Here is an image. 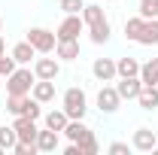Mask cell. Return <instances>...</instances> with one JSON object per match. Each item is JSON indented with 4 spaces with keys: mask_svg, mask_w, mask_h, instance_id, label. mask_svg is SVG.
Segmentation results:
<instances>
[{
    "mask_svg": "<svg viewBox=\"0 0 158 155\" xmlns=\"http://www.w3.org/2000/svg\"><path fill=\"white\" fill-rule=\"evenodd\" d=\"M82 21H85V27H88V37L91 43H106L110 40V19H106V12H103V6L98 3H85V9H82Z\"/></svg>",
    "mask_w": 158,
    "mask_h": 155,
    "instance_id": "obj_1",
    "label": "cell"
},
{
    "mask_svg": "<svg viewBox=\"0 0 158 155\" xmlns=\"http://www.w3.org/2000/svg\"><path fill=\"white\" fill-rule=\"evenodd\" d=\"M34 82H37V73H34L27 64H21V67H15V70L6 76V94H31Z\"/></svg>",
    "mask_w": 158,
    "mask_h": 155,
    "instance_id": "obj_2",
    "label": "cell"
},
{
    "mask_svg": "<svg viewBox=\"0 0 158 155\" xmlns=\"http://www.w3.org/2000/svg\"><path fill=\"white\" fill-rule=\"evenodd\" d=\"M61 110L67 113V119H85L88 113V97L82 88H67L61 97Z\"/></svg>",
    "mask_w": 158,
    "mask_h": 155,
    "instance_id": "obj_3",
    "label": "cell"
},
{
    "mask_svg": "<svg viewBox=\"0 0 158 155\" xmlns=\"http://www.w3.org/2000/svg\"><path fill=\"white\" fill-rule=\"evenodd\" d=\"M24 40L37 49V55H52V52H55V46H58V37H55L52 31H46V27H31Z\"/></svg>",
    "mask_w": 158,
    "mask_h": 155,
    "instance_id": "obj_4",
    "label": "cell"
},
{
    "mask_svg": "<svg viewBox=\"0 0 158 155\" xmlns=\"http://www.w3.org/2000/svg\"><path fill=\"white\" fill-rule=\"evenodd\" d=\"M12 128H15V137H19V143H37V119L31 116H15V122H12Z\"/></svg>",
    "mask_w": 158,
    "mask_h": 155,
    "instance_id": "obj_5",
    "label": "cell"
},
{
    "mask_svg": "<svg viewBox=\"0 0 158 155\" xmlns=\"http://www.w3.org/2000/svg\"><path fill=\"white\" fill-rule=\"evenodd\" d=\"M82 27H85V21H82V15H67V19L58 24V31H55V37L58 40H79V34H82Z\"/></svg>",
    "mask_w": 158,
    "mask_h": 155,
    "instance_id": "obj_6",
    "label": "cell"
},
{
    "mask_svg": "<svg viewBox=\"0 0 158 155\" xmlns=\"http://www.w3.org/2000/svg\"><path fill=\"white\" fill-rule=\"evenodd\" d=\"M118 103H122V97H118V91L113 88V85H103V88L98 91V110H100V113H106V116L116 113Z\"/></svg>",
    "mask_w": 158,
    "mask_h": 155,
    "instance_id": "obj_7",
    "label": "cell"
},
{
    "mask_svg": "<svg viewBox=\"0 0 158 155\" xmlns=\"http://www.w3.org/2000/svg\"><path fill=\"white\" fill-rule=\"evenodd\" d=\"M131 146H134L137 152H152V149L158 146V137H155L152 128H137V131H134V140H131Z\"/></svg>",
    "mask_w": 158,
    "mask_h": 155,
    "instance_id": "obj_8",
    "label": "cell"
},
{
    "mask_svg": "<svg viewBox=\"0 0 158 155\" xmlns=\"http://www.w3.org/2000/svg\"><path fill=\"white\" fill-rule=\"evenodd\" d=\"M140 88H143V82H140V76H118V85L116 91L122 100H137Z\"/></svg>",
    "mask_w": 158,
    "mask_h": 155,
    "instance_id": "obj_9",
    "label": "cell"
},
{
    "mask_svg": "<svg viewBox=\"0 0 158 155\" xmlns=\"http://www.w3.org/2000/svg\"><path fill=\"white\" fill-rule=\"evenodd\" d=\"M34 73H37V79H58L61 61H55V58H37L34 61Z\"/></svg>",
    "mask_w": 158,
    "mask_h": 155,
    "instance_id": "obj_10",
    "label": "cell"
},
{
    "mask_svg": "<svg viewBox=\"0 0 158 155\" xmlns=\"http://www.w3.org/2000/svg\"><path fill=\"white\" fill-rule=\"evenodd\" d=\"M91 73H94V79H100V82H113V79L118 76L113 58H98L94 64H91Z\"/></svg>",
    "mask_w": 158,
    "mask_h": 155,
    "instance_id": "obj_11",
    "label": "cell"
},
{
    "mask_svg": "<svg viewBox=\"0 0 158 155\" xmlns=\"http://www.w3.org/2000/svg\"><path fill=\"white\" fill-rule=\"evenodd\" d=\"M31 97H37L40 103H52L55 100V79H37L31 88Z\"/></svg>",
    "mask_w": 158,
    "mask_h": 155,
    "instance_id": "obj_12",
    "label": "cell"
},
{
    "mask_svg": "<svg viewBox=\"0 0 158 155\" xmlns=\"http://www.w3.org/2000/svg\"><path fill=\"white\" fill-rule=\"evenodd\" d=\"M61 134L67 137L70 143H79V140H85V137L91 134V128H88V125H85L82 119H70V122H67V128H64Z\"/></svg>",
    "mask_w": 158,
    "mask_h": 155,
    "instance_id": "obj_13",
    "label": "cell"
},
{
    "mask_svg": "<svg viewBox=\"0 0 158 155\" xmlns=\"http://www.w3.org/2000/svg\"><path fill=\"white\" fill-rule=\"evenodd\" d=\"M140 46H158V19H146L143 21V31L137 37Z\"/></svg>",
    "mask_w": 158,
    "mask_h": 155,
    "instance_id": "obj_14",
    "label": "cell"
},
{
    "mask_svg": "<svg viewBox=\"0 0 158 155\" xmlns=\"http://www.w3.org/2000/svg\"><path fill=\"white\" fill-rule=\"evenodd\" d=\"M137 103H140V110H155L158 107V85H143L140 88V94H137Z\"/></svg>",
    "mask_w": 158,
    "mask_h": 155,
    "instance_id": "obj_15",
    "label": "cell"
},
{
    "mask_svg": "<svg viewBox=\"0 0 158 155\" xmlns=\"http://www.w3.org/2000/svg\"><path fill=\"white\" fill-rule=\"evenodd\" d=\"M55 55H58L61 61H76L79 58V40H58Z\"/></svg>",
    "mask_w": 158,
    "mask_h": 155,
    "instance_id": "obj_16",
    "label": "cell"
},
{
    "mask_svg": "<svg viewBox=\"0 0 158 155\" xmlns=\"http://www.w3.org/2000/svg\"><path fill=\"white\" fill-rule=\"evenodd\" d=\"M12 58H15V64H31L34 61V55H37V49L27 43V40H21V43H15L12 46V52H9Z\"/></svg>",
    "mask_w": 158,
    "mask_h": 155,
    "instance_id": "obj_17",
    "label": "cell"
},
{
    "mask_svg": "<svg viewBox=\"0 0 158 155\" xmlns=\"http://www.w3.org/2000/svg\"><path fill=\"white\" fill-rule=\"evenodd\" d=\"M37 149L40 152H55L58 149V131H52V128L40 131L37 134Z\"/></svg>",
    "mask_w": 158,
    "mask_h": 155,
    "instance_id": "obj_18",
    "label": "cell"
},
{
    "mask_svg": "<svg viewBox=\"0 0 158 155\" xmlns=\"http://www.w3.org/2000/svg\"><path fill=\"white\" fill-rule=\"evenodd\" d=\"M140 82L143 85H158V58H149L140 64Z\"/></svg>",
    "mask_w": 158,
    "mask_h": 155,
    "instance_id": "obj_19",
    "label": "cell"
},
{
    "mask_svg": "<svg viewBox=\"0 0 158 155\" xmlns=\"http://www.w3.org/2000/svg\"><path fill=\"white\" fill-rule=\"evenodd\" d=\"M116 73H118V76H140V61L131 58V55L118 58L116 61Z\"/></svg>",
    "mask_w": 158,
    "mask_h": 155,
    "instance_id": "obj_20",
    "label": "cell"
},
{
    "mask_svg": "<svg viewBox=\"0 0 158 155\" xmlns=\"http://www.w3.org/2000/svg\"><path fill=\"white\" fill-rule=\"evenodd\" d=\"M43 122H46V128H52V131H58V134H61V131L67 128V122H70V119H67L64 110H52V113H46Z\"/></svg>",
    "mask_w": 158,
    "mask_h": 155,
    "instance_id": "obj_21",
    "label": "cell"
},
{
    "mask_svg": "<svg viewBox=\"0 0 158 155\" xmlns=\"http://www.w3.org/2000/svg\"><path fill=\"white\" fill-rule=\"evenodd\" d=\"M27 100H31V94H9V97H6V110H9L12 116H24Z\"/></svg>",
    "mask_w": 158,
    "mask_h": 155,
    "instance_id": "obj_22",
    "label": "cell"
},
{
    "mask_svg": "<svg viewBox=\"0 0 158 155\" xmlns=\"http://www.w3.org/2000/svg\"><path fill=\"white\" fill-rule=\"evenodd\" d=\"M15 143H19V137H15V128H12V125H9V128L3 125V128H0V149H3V152H9Z\"/></svg>",
    "mask_w": 158,
    "mask_h": 155,
    "instance_id": "obj_23",
    "label": "cell"
},
{
    "mask_svg": "<svg viewBox=\"0 0 158 155\" xmlns=\"http://www.w3.org/2000/svg\"><path fill=\"white\" fill-rule=\"evenodd\" d=\"M143 15H134V19H128L125 21V37L128 40H134V43H137V37H140V31H143Z\"/></svg>",
    "mask_w": 158,
    "mask_h": 155,
    "instance_id": "obj_24",
    "label": "cell"
},
{
    "mask_svg": "<svg viewBox=\"0 0 158 155\" xmlns=\"http://www.w3.org/2000/svg\"><path fill=\"white\" fill-rule=\"evenodd\" d=\"M137 12L143 19H158V0H140Z\"/></svg>",
    "mask_w": 158,
    "mask_h": 155,
    "instance_id": "obj_25",
    "label": "cell"
},
{
    "mask_svg": "<svg viewBox=\"0 0 158 155\" xmlns=\"http://www.w3.org/2000/svg\"><path fill=\"white\" fill-rule=\"evenodd\" d=\"M82 9H85L82 0H61V12L64 15H82Z\"/></svg>",
    "mask_w": 158,
    "mask_h": 155,
    "instance_id": "obj_26",
    "label": "cell"
},
{
    "mask_svg": "<svg viewBox=\"0 0 158 155\" xmlns=\"http://www.w3.org/2000/svg\"><path fill=\"white\" fill-rule=\"evenodd\" d=\"M79 149H82V155H98V137H94V131L85 137V140H79Z\"/></svg>",
    "mask_w": 158,
    "mask_h": 155,
    "instance_id": "obj_27",
    "label": "cell"
},
{
    "mask_svg": "<svg viewBox=\"0 0 158 155\" xmlns=\"http://www.w3.org/2000/svg\"><path fill=\"white\" fill-rule=\"evenodd\" d=\"M15 70V58L12 55H0V76H9Z\"/></svg>",
    "mask_w": 158,
    "mask_h": 155,
    "instance_id": "obj_28",
    "label": "cell"
},
{
    "mask_svg": "<svg viewBox=\"0 0 158 155\" xmlns=\"http://www.w3.org/2000/svg\"><path fill=\"white\" fill-rule=\"evenodd\" d=\"M12 152H15V155H37L40 149H37V143H15Z\"/></svg>",
    "mask_w": 158,
    "mask_h": 155,
    "instance_id": "obj_29",
    "label": "cell"
},
{
    "mask_svg": "<svg viewBox=\"0 0 158 155\" xmlns=\"http://www.w3.org/2000/svg\"><path fill=\"white\" fill-rule=\"evenodd\" d=\"M106 152H110V155H125V152H128V143H110Z\"/></svg>",
    "mask_w": 158,
    "mask_h": 155,
    "instance_id": "obj_30",
    "label": "cell"
},
{
    "mask_svg": "<svg viewBox=\"0 0 158 155\" xmlns=\"http://www.w3.org/2000/svg\"><path fill=\"white\" fill-rule=\"evenodd\" d=\"M64 152H67V155H82V149H79V143H70Z\"/></svg>",
    "mask_w": 158,
    "mask_h": 155,
    "instance_id": "obj_31",
    "label": "cell"
},
{
    "mask_svg": "<svg viewBox=\"0 0 158 155\" xmlns=\"http://www.w3.org/2000/svg\"><path fill=\"white\" fill-rule=\"evenodd\" d=\"M0 55H6V43H3V37H0Z\"/></svg>",
    "mask_w": 158,
    "mask_h": 155,
    "instance_id": "obj_32",
    "label": "cell"
},
{
    "mask_svg": "<svg viewBox=\"0 0 158 155\" xmlns=\"http://www.w3.org/2000/svg\"><path fill=\"white\" fill-rule=\"evenodd\" d=\"M0 34H3V19H0Z\"/></svg>",
    "mask_w": 158,
    "mask_h": 155,
    "instance_id": "obj_33",
    "label": "cell"
},
{
    "mask_svg": "<svg viewBox=\"0 0 158 155\" xmlns=\"http://www.w3.org/2000/svg\"><path fill=\"white\" fill-rule=\"evenodd\" d=\"M106 3H113V0H106Z\"/></svg>",
    "mask_w": 158,
    "mask_h": 155,
    "instance_id": "obj_34",
    "label": "cell"
}]
</instances>
